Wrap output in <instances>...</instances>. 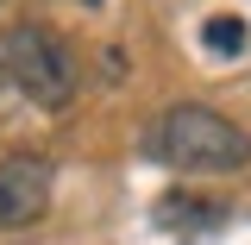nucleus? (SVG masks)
Instances as JSON below:
<instances>
[{
	"mask_svg": "<svg viewBox=\"0 0 251 245\" xmlns=\"http://www.w3.org/2000/svg\"><path fill=\"white\" fill-rule=\"evenodd\" d=\"M145 145H151L157 163H170L182 176H239L251 163V132L239 120L214 113V107H201V101H182V107L157 113Z\"/></svg>",
	"mask_w": 251,
	"mask_h": 245,
	"instance_id": "1",
	"label": "nucleus"
},
{
	"mask_svg": "<svg viewBox=\"0 0 251 245\" xmlns=\"http://www.w3.org/2000/svg\"><path fill=\"white\" fill-rule=\"evenodd\" d=\"M6 76H13V88L25 94L31 107H44V113H63L69 101H75V57H69V44H63L50 26H38V19H25V26L6 31Z\"/></svg>",
	"mask_w": 251,
	"mask_h": 245,
	"instance_id": "2",
	"label": "nucleus"
},
{
	"mask_svg": "<svg viewBox=\"0 0 251 245\" xmlns=\"http://www.w3.org/2000/svg\"><path fill=\"white\" fill-rule=\"evenodd\" d=\"M50 163L44 157H0V233H25V226H38V220L50 214Z\"/></svg>",
	"mask_w": 251,
	"mask_h": 245,
	"instance_id": "3",
	"label": "nucleus"
},
{
	"mask_svg": "<svg viewBox=\"0 0 251 245\" xmlns=\"http://www.w3.org/2000/svg\"><path fill=\"white\" fill-rule=\"evenodd\" d=\"M151 220L163 233H214L220 220H226V208H220V201H195L188 189H176V195H157Z\"/></svg>",
	"mask_w": 251,
	"mask_h": 245,
	"instance_id": "4",
	"label": "nucleus"
},
{
	"mask_svg": "<svg viewBox=\"0 0 251 245\" xmlns=\"http://www.w3.org/2000/svg\"><path fill=\"white\" fill-rule=\"evenodd\" d=\"M201 44H207L214 57H239V51L251 44V38H245V19H239V13H214V19L201 26Z\"/></svg>",
	"mask_w": 251,
	"mask_h": 245,
	"instance_id": "5",
	"label": "nucleus"
},
{
	"mask_svg": "<svg viewBox=\"0 0 251 245\" xmlns=\"http://www.w3.org/2000/svg\"><path fill=\"white\" fill-rule=\"evenodd\" d=\"M0 82H13V76H6V51H0Z\"/></svg>",
	"mask_w": 251,
	"mask_h": 245,
	"instance_id": "6",
	"label": "nucleus"
},
{
	"mask_svg": "<svg viewBox=\"0 0 251 245\" xmlns=\"http://www.w3.org/2000/svg\"><path fill=\"white\" fill-rule=\"evenodd\" d=\"M0 6H6V0H0Z\"/></svg>",
	"mask_w": 251,
	"mask_h": 245,
	"instance_id": "7",
	"label": "nucleus"
}]
</instances>
